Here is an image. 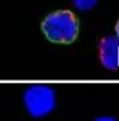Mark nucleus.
<instances>
[{
    "label": "nucleus",
    "instance_id": "obj_1",
    "mask_svg": "<svg viewBox=\"0 0 119 121\" xmlns=\"http://www.w3.org/2000/svg\"><path fill=\"white\" fill-rule=\"evenodd\" d=\"M42 31L52 43H72L79 34V22L75 13L62 9L51 12L42 22Z\"/></svg>",
    "mask_w": 119,
    "mask_h": 121
},
{
    "label": "nucleus",
    "instance_id": "obj_5",
    "mask_svg": "<svg viewBox=\"0 0 119 121\" xmlns=\"http://www.w3.org/2000/svg\"><path fill=\"white\" fill-rule=\"evenodd\" d=\"M94 121H116L114 117H108V116H102V117H98L95 118Z\"/></svg>",
    "mask_w": 119,
    "mask_h": 121
},
{
    "label": "nucleus",
    "instance_id": "obj_2",
    "mask_svg": "<svg viewBox=\"0 0 119 121\" xmlns=\"http://www.w3.org/2000/svg\"><path fill=\"white\" fill-rule=\"evenodd\" d=\"M23 102L27 112L35 118L44 117L55 109L56 95L55 91L48 85H31L23 94Z\"/></svg>",
    "mask_w": 119,
    "mask_h": 121
},
{
    "label": "nucleus",
    "instance_id": "obj_3",
    "mask_svg": "<svg viewBox=\"0 0 119 121\" xmlns=\"http://www.w3.org/2000/svg\"><path fill=\"white\" fill-rule=\"evenodd\" d=\"M99 59L107 70L115 71L119 69V39L116 35H110L100 40Z\"/></svg>",
    "mask_w": 119,
    "mask_h": 121
},
{
    "label": "nucleus",
    "instance_id": "obj_6",
    "mask_svg": "<svg viewBox=\"0 0 119 121\" xmlns=\"http://www.w3.org/2000/svg\"><path fill=\"white\" fill-rule=\"evenodd\" d=\"M115 31H116V36H118V39H119V20H118V23H116V26H115Z\"/></svg>",
    "mask_w": 119,
    "mask_h": 121
},
{
    "label": "nucleus",
    "instance_id": "obj_4",
    "mask_svg": "<svg viewBox=\"0 0 119 121\" xmlns=\"http://www.w3.org/2000/svg\"><path fill=\"white\" fill-rule=\"evenodd\" d=\"M72 3L78 9H80V11H88V9H92L96 5L98 0H72Z\"/></svg>",
    "mask_w": 119,
    "mask_h": 121
}]
</instances>
